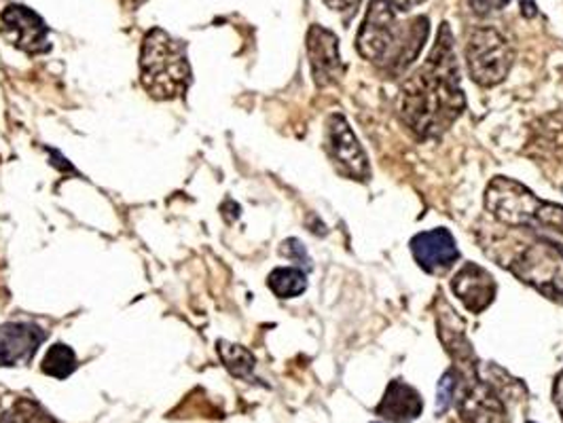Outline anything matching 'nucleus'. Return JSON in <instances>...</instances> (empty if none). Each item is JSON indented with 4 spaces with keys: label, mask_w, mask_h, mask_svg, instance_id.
Masks as SVG:
<instances>
[{
    "label": "nucleus",
    "mask_w": 563,
    "mask_h": 423,
    "mask_svg": "<svg viewBox=\"0 0 563 423\" xmlns=\"http://www.w3.org/2000/svg\"><path fill=\"white\" fill-rule=\"evenodd\" d=\"M464 109L466 98L453 52V36L450 26L441 24L430 56L400 87L396 111L413 134L437 138L450 130Z\"/></svg>",
    "instance_id": "1"
},
{
    "label": "nucleus",
    "mask_w": 563,
    "mask_h": 423,
    "mask_svg": "<svg viewBox=\"0 0 563 423\" xmlns=\"http://www.w3.org/2000/svg\"><path fill=\"white\" fill-rule=\"evenodd\" d=\"M426 0H371L358 30V54L384 68L388 75H402L420 56L430 32L428 18L400 20Z\"/></svg>",
    "instance_id": "2"
},
{
    "label": "nucleus",
    "mask_w": 563,
    "mask_h": 423,
    "mask_svg": "<svg viewBox=\"0 0 563 423\" xmlns=\"http://www.w3.org/2000/svg\"><path fill=\"white\" fill-rule=\"evenodd\" d=\"M485 210L503 225L549 229L563 235V205L544 201L526 185L498 176L487 185Z\"/></svg>",
    "instance_id": "3"
},
{
    "label": "nucleus",
    "mask_w": 563,
    "mask_h": 423,
    "mask_svg": "<svg viewBox=\"0 0 563 423\" xmlns=\"http://www.w3.org/2000/svg\"><path fill=\"white\" fill-rule=\"evenodd\" d=\"M141 81L157 100L183 96L191 84L185 45L162 29L151 30L142 41Z\"/></svg>",
    "instance_id": "4"
},
{
    "label": "nucleus",
    "mask_w": 563,
    "mask_h": 423,
    "mask_svg": "<svg viewBox=\"0 0 563 423\" xmlns=\"http://www.w3.org/2000/svg\"><path fill=\"white\" fill-rule=\"evenodd\" d=\"M521 282L534 286L547 299L563 303V251L547 240L523 242L521 248L505 263Z\"/></svg>",
    "instance_id": "5"
},
{
    "label": "nucleus",
    "mask_w": 563,
    "mask_h": 423,
    "mask_svg": "<svg viewBox=\"0 0 563 423\" xmlns=\"http://www.w3.org/2000/svg\"><path fill=\"white\" fill-rule=\"evenodd\" d=\"M515 64V52L496 29H477L466 43L468 75L481 87L500 85Z\"/></svg>",
    "instance_id": "6"
},
{
    "label": "nucleus",
    "mask_w": 563,
    "mask_h": 423,
    "mask_svg": "<svg viewBox=\"0 0 563 423\" xmlns=\"http://www.w3.org/2000/svg\"><path fill=\"white\" fill-rule=\"evenodd\" d=\"M457 368L453 402L464 423H508L505 402L498 390L479 377V365Z\"/></svg>",
    "instance_id": "7"
},
{
    "label": "nucleus",
    "mask_w": 563,
    "mask_h": 423,
    "mask_svg": "<svg viewBox=\"0 0 563 423\" xmlns=\"http://www.w3.org/2000/svg\"><path fill=\"white\" fill-rule=\"evenodd\" d=\"M324 148L341 176L356 180V182H368V178H371L368 157L343 114H331L327 119Z\"/></svg>",
    "instance_id": "8"
},
{
    "label": "nucleus",
    "mask_w": 563,
    "mask_h": 423,
    "mask_svg": "<svg viewBox=\"0 0 563 423\" xmlns=\"http://www.w3.org/2000/svg\"><path fill=\"white\" fill-rule=\"evenodd\" d=\"M0 30L4 38L30 56L49 52V29L38 13L24 4H9L0 13Z\"/></svg>",
    "instance_id": "9"
},
{
    "label": "nucleus",
    "mask_w": 563,
    "mask_h": 423,
    "mask_svg": "<svg viewBox=\"0 0 563 423\" xmlns=\"http://www.w3.org/2000/svg\"><path fill=\"white\" fill-rule=\"evenodd\" d=\"M411 254L426 274H445L460 260V251L448 229L439 226L418 233L411 240Z\"/></svg>",
    "instance_id": "10"
},
{
    "label": "nucleus",
    "mask_w": 563,
    "mask_h": 423,
    "mask_svg": "<svg viewBox=\"0 0 563 423\" xmlns=\"http://www.w3.org/2000/svg\"><path fill=\"white\" fill-rule=\"evenodd\" d=\"M308 56L318 87H331L341 81L345 66L339 56V38L331 30L311 26L308 32Z\"/></svg>",
    "instance_id": "11"
},
{
    "label": "nucleus",
    "mask_w": 563,
    "mask_h": 423,
    "mask_svg": "<svg viewBox=\"0 0 563 423\" xmlns=\"http://www.w3.org/2000/svg\"><path fill=\"white\" fill-rule=\"evenodd\" d=\"M47 333L32 322H7L0 326V368L22 367L34 358Z\"/></svg>",
    "instance_id": "12"
},
{
    "label": "nucleus",
    "mask_w": 563,
    "mask_h": 423,
    "mask_svg": "<svg viewBox=\"0 0 563 423\" xmlns=\"http://www.w3.org/2000/svg\"><path fill=\"white\" fill-rule=\"evenodd\" d=\"M451 290L462 301L464 310L471 311V313H483L494 303L498 286L489 271H485L475 263H466L453 276Z\"/></svg>",
    "instance_id": "13"
},
{
    "label": "nucleus",
    "mask_w": 563,
    "mask_h": 423,
    "mask_svg": "<svg viewBox=\"0 0 563 423\" xmlns=\"http://www.w3.org/2000/svg\"><path fill=\"white\" fill-rule=\"evenodd\" d=\"M422 396L416 388L407 386L405 381L396 379L386 388V394L377 404L375 413L390 423H411L422 415Z\"/></svg>",
    "instance_id": "14"
},
{
    "label": "nucleus",
    "mask_w": 563,
    "mask_h": 423,
    "mask_svg": "<svg viewBox=\"0 0 563 423\" xmlns=\"http://www.w3.org/2000/svg\"><path fill=\"white\" fill-rule=\"evenodd\" d=\"M269 290L280 297V299H295L299 294L306 292L308 288V278L301 269L297 267H278L269 274V280H267Z\"/></svg>",
    "instance_id": "15"
},
{
    "label": "nucleus",
    "mask_w": 563,
    "mask_h": 423,
    "mask_svg": "<svg viewBox=\"0 0 563 423\" xmlns=\"http://www.w3.org/2000/svg\"><path fill=\"white\" fill-rule=\"evenodd\" d=\"M77 370V356L75 352L64 345V343H56L47 349L45 358H43V372L56 379H66Z\"/></svg>",
    "instance_id": "16"
},
{
    "label": "nucleus",
    "mask_w": 563,
    "mask_h": 423,
    "mask_svg": "<svg viewBox=\"0 0 563 423\" xmlns=\"http://www.w3.org/2000/svg\"><path fill=\"white\" fill-rule=\"evenodd\" d=\"M219 354H221V360H223L227 370L233 377L246 379V377L253 375L254 356L246 347L233 345V343H227V341H219Z\"/></svg>",
    "instance_id": "17"
},
{
    "label": "nucleus",
    "mask_w": 563,
    "mask_h": 423,
    "mask_svg": "<svg viewBox=\"0 0 563 423\" xmlns=\"http://www.w3.org/2000/svg\"><path fill=\"white\" fill-rule=\"evenodd\" d=\"M0 423H56L54 418L32 400H18L7 413H2Z\"/></svg>",
    "instance_id": "18"
},
{
    "label": "nucleus",
    "mask_w": 563,
    "mask_h": 423,
    "mask_svg": "<svg viewBox=\"0 0 563 423\" xmlns=\"http://www.w3.org/2000/svg\"><path fill=\"white\" fill-rule=\"evenodd\" d=\"M457 388V368L453 367L441 377L439 381V392H437V415H443L450 411L453 396Z\"/></svg>",
    "instance_id": "19"
},
{
    "label": "nucleus",
    "mask_w": 563,
    "mask_h": 423,
    "mask_svg": "<svg viewBox=\"0 0 563 423\" xmlns=\"http://www.w3.org/2000/svg\"><path fill=\"white\" fill-rule=\"evenodd\" d=\"M473 11L479 13V15H489V13H496V11H503L505 7H508L512 0H468ZM521 2V9H523V15L526 18H534L536 4L534 0H519Z\"/></svg>",
    "instance_id": "20"
},
{
    "label": "nucleus",
    "mask_w": 563,
    "mask_h": 423,
    "mask_svg": "<svg viewBox=\"0 0 563 423\" xmlns=\"http://www.w3.org/2000/svg\"><path fill=\"white\" fill-rule=\"evenodd\" d=\"M282 254H286L288 258L299 260L301 265L310 267V258H308V253H306V248H303V244H301L299 240H288V242H284Z\"/></svg>",
    "instance_id": "21"
},
{
    "label": "nucleus",
    "mask_w": 563,
    "mask_h": 423,
    "mask_svg": "<svg viewBox=\"0 0 563 423\" xmlns=\"http://www.w3.org/2000/svg\"><path fill=\"white\" fill-rule=\"evenodd\" d=\"M327 7H331L333 11H352L358 7L361 0H322Z\"/></svg>",
    "instance_id": "22"
},
{
    "label": "nucleus",
    "mask_w": 563,
    "mask_h": 423,
    "mask_svg": "<svg viewBox=\"0 0 563 423\" xmlns=\"http://www.w3.org/2000/svg\"><path fill=\"white\" fill-rule=\"evenodd\" d=\"M553 400H555V407H558V411H560V415H562L563 420V370L558 375V379H555Z\"/></svg>",
    "instance_id": "23"
},
{
    "label": "nucleus",
    "mask_w": 563,
    "mask_h": 423,
    "mask_svg": "<svg viewBox=\"0 0 563 423\" xmlns=\"http://www.w3.org/2000/svg\"><path fill=\"white\" fill-rule=\"evenodd\" d=\"M132 2H134V4H136V2H141V0H132Z\"/></svg>",
    "instance_id": "24"
},
{
    "label": "nucleus",
    "mask_w": 563,
    "mask_h": 423,
    "mask_svg": "<svg viewBox=\"0 0 563 423\" xmlns=\"http://www.w3.org/2000/svg\"><path fill=\"white\" fill-rule=\"evenodd\" d=\"M0 418H2V413H0Z\"/></svg>",
    "instance_id": "25"
},
{
    "label": "nucleus",
    "mask_w": 563,
    "mask_h": 423,
    "mask_svg": "<svg viewBox=\"0 0 563 423\" xmlns=\"http://www.w3.org/2000/svg\"><path fill=\"white\" fill-rule=\"evenodd\" d=\"M528 423H534V422H528Z\"/></svg>",
    "instance_id": "26"
}]
</instances>
